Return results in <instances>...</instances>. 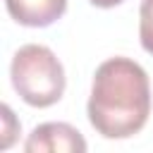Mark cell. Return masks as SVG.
Returning a JSON list of instances; mask_svg holds the SVG:
<instances>
[{
	"instance_id": "cell-1",
	"label": "cell",
	"mask_w": 153,
	"mask_h": 153,
	"mask_svg": "<svg viewBox=\"0 0 153 153\" xmlns=\"http://www.w3.org/2000/svg\"><path fill=\"white\" fill-rule=\"evenodd\" d=\"M91 127L105 139H129L151 115V84L146 69L129 57L105 60L93 76L86 105Z\"/></svg>"
},
{
	"instance_id": "cell-2",
	"label": "cell",
	"mask_w": 153,
	"mask_h": 153,
	"mask_svg": "<svg viewBox=\"0 0 153 153\" xmlns=\"http://www.w3.org/2000/svg\"><path fill=\"white\" fill-rule=\"evenodd\" d=\"M12 86L19 98L33 108H50L65 93V69L55 53L45 45H22L10 67Z\"/></svg>"
},
{
	"instance_id": "cell-3",
	"label": "cell",
	"mask_w": 153,
	"mask_h": 153,
	"mask_svg": "<svg viewBox=\"0 0 153 153\" xmlns=\"http://www.w3.org/2000/svg\"><path fill=\"white\" fill-rule=\"evenodd\" d=\"M24 151L26 153H84L86 141L67 122H45L29 134Z\"/></svg>"
},
{
	"instance_id": "cell-4",
	"label": "cell",
	"mask_w": 153,
	"mask_h": 153,
	"mask_svg": "<svg viewBox=\"0 0 153 153\" xmlns=\"http://www.w3.org/2000/svg\"><path fill=\"white\" fill-rule=\"evenodd\" d=\"M5 5L14 22L33 29L50 26L67 10V0H5Z\"/></svg>"
},
{
	"instance_id": "cell-5",
	"label": "cell",
	"mask_w": 153,
	"mask_h": 153,
	"mask_svg": "<svg viewBox=\"0 0 153 153\" xmlns=\"http://www.w3.org/2000/svg\"><path fill=\"white\" fill-rule=\"evenodd\" d=\"M139 38L146 53L153 55V0H141L139 10Z\"/></svg>"
},
{
	"instance_id": "cell-6",
	"label": "cell",
	"mask_w": 153,
	"mask_h": 153,
	"mask_svg": "<svg viewBox=\"0 0 153 153\" xmlns=\"http://www.w3.org/2000/svg\"><path fill=\"white\" fill-rule=\"evenodd\" d=\"M2 122H5V127H2V134H5L2 148H7L12 143V139H14V134H19V124L14 122V115H12V110L7 105H2Z\"/></svg>"
},
{
	"instance_id": "cell-7",
	"label": "cell",
	"mask_w": 153,
	"mask_h": 153,
	"mask_svg": "<svg viewBox=\"0 0 153 153\" xmlns=\"http://www.w3.org/2000/svg\"><path fill=\"white\" fill-rule=\"evenodd\" d=\"M91 5H96V7H115V5H120L122 0H88Z\"/></svg>"
}]
</instances>
